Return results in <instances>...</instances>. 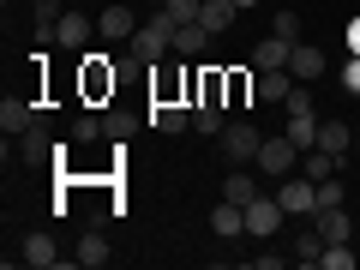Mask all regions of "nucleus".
<instances>
[{
	"label": "nucleus",
	"instance_id": "obj_1",
	"mask_svg": "<svg viewBox=\"0 0 360 270\" xmlns=\"http://www.w3.org/2000/svg\"><path fill=\"white\" fill-rule=\"evenodd\" d=\"M174 30H180V25L162 13V6H156V13H150V25H139V30H132V42H127V49H132V60L156 66L168 49H174Z\"/></svg>",
	"mask_w": 360,
	"mask_h": 270
},
{
	"label": "nucleus",
	"instance_id": "obj_2",
	"mask_svg": "<svg viewBox=\"0 0 360 270\" xmlns=\"http://www.w3.org/2000/svg\"><path fill=\"white\" fill-rule=\"evenodd\" d=\"M258 174H270V180H283V174H295V168H300V144L295 139H288V132H276V139H264V144H258Z\"/></svg>",
	"mask_w": 360,
	"mask_h": 270
},
{
	"label": "nucleus",
	"instance_id": "obj_3",
	"mask_svg": "<svg viewBox=\"0 0 360 270\" xmlns=\"http://www.w3.org/2000/svg\"><path fill=\"white\" fill-rule=\"evenodd\" d=\"M258 144H264V132H258L252 120H229V127H222V156H229L234 168H252Z\"/></svg>",
	"mask_w": 360,
	"mask_h": 270
},
{
	"label": "nucleus",
	"instance_id": "obj_4",
	"mask_svg": "<svg viewBox=\"0 0 360 270\" xmlns=\"http://www.w3.org/2000/svg\"><path fill=\"white\" fill-rule=\"evenodd\" d=\"M276 205H283L288 217H312V210H319V180H307L300 168L283 174V180H276Z\"/></svg>",
	"mask_w": 360,
	"mask_h": 270
},
{
	"label": "nucleus",
	"instance_id": "obj_5",
	"mask_svg": "<svg viewBox=\"0 0 360 270\" xmlns=\"http://www.w3.org/2000/svg\"><path fill=\"white\" fill-rule=\"evenodd\" d=\"M283 217H288V210L276 205V193H270V198L258 193L252 205H246V234H252V240H270V234L283 229Z\"/></svg>",
	"mask_w": 360,
	"mask_h": 270
},
{
	"label": "nucleus",
	"instance_id": "obj_6",
	"mask_svg": "<svg viewBox=\"0 0 360 270\" xmlns=\"http://www.w3.org/2000/svg\"><path fill=\"white\" fill-rule=\"evenodd\" d=\"M144 127H156V132H186V127H193V103H180V96H156L150 115H144Z\"/></svg>",
	"mask_w": 360,
	"mask_h": 270
},
{
	"label": "nucleus",
	"instance_id": "obj_7",
	"mask_svg": "<svg viewBox=\"0 0 360 270\" xmlns=\"http://www.w3.org/2000/svg\"><path fill=\"white\" fill-rule=\"evenodd\" d=\"M37 120H42V108L30 103V96H6V103H0V132H6V139H25Z\"/></svg>",
	"mask_w": 360,
	"mask_h": 270
},
{
	"label": "nucleus",
	"instance_id": "obj_8",
	"mask_svg": "<svg viewBox=\"0 0 360 270\" xmlns=\"http://www.w3.org/2000/svg\"><path fill=\"white\" fill-rule=\"evenodd\" d=\"M18 258H25V264H37V270H54V264H60V240H54L49 229H37V234H25Z\"/></svg>",
	"mask_w": 360,
	"mask_h": 270
},
{
	"label": "nucleus",
	"instance_id": "obj_9",
	"mask_svg": "<svg viewBox=\"0 0 360 270\" xmlns=\"http://www.w3.org/2000/svg\"><path fill=\"white\" fill-rule=\"evenodd\" d=\"M324 66H330V60H324V49H319V42H295V54H288V72H295L300 84H312V78H319Z\"/></svg>",
	"mask_w": 360,
	"mask_h": 270
},
{
	"label": "nucleus",
	"instance_id": "obj_10",
	"mask_svg": "<svg viewBox=\"0 0 360 270\" xmlns=\"http://www.w3.org/2000/svg\"><path fill=\"white\" fill-rule=\"evenodd\" d=\"M210 234H217V240H234V234H246V205L222 198V205L210 210Z\"/></svg>",
	"mask_w": 360,
	"mask_h": 270
},
{
	"label": "nucleus",
	"instance_id": "obj_11",
	"mask_svg": "<svg viewBox=\"0 0 360 270\" xmlns=\"http://www.w3.org/2000/svg\"><path fill=\"white\" fill-rule=\"evenodd\" d=\"M210 37H217V30H205V18H193V25H180V30H174V54L198 60V54H210Z\"/></svg>",
	"mask_w": 360,
	"mask_h": 270
},
{
	"label": "nucleus",
	"instance_id": "obj_12",
	"mask_svg": "<svg viewBox=\"0 0 360 270\" xmlns=\"http://www.w3.org/2000/svg\"><path fill=\"white\" fill-rule=\"evenodd\" d=\"M132 30H139L132 6H108V13L96 18V37H108V42H132Z\"/></svg>",
	"mask_w": 360,
	"mask_h": 270
},
{
	"label": "nucleus",
	"instance_id": "obj_13",
	"mask_svg": "<svg viewBox=\"0 0 360 270\" xmlns=\"http://www.w3.org/2000/svg\"><path fill=\"white\" fill-rule=\"evenodd\" d=\"M312 229H319L324 240H348V234H354V222H348V205H324V210H312Z\"/></svg>",
	"mask_w": 360,
	"mask_h": 270
},
{
	"label": "nucleus",
	"instance_id": "obj_14",
	"mask_svg": "<svg viewBox=\"0 0 360 270\" xmlns=\"http://www.w3.org/2000/svg\"><path fill=\"white\" fill-rule=\"evenodd\" d=\"M90 37H96V25H90L84 13H60V25H54V42H60V49H84Z\"/></svg>",
	"mask_w": 360,
	"mask_h": 270
},
{
	"label": "nucleus",
	"instance_id": "obj_15",
	"mask_svg": "<svg viewBox=\"0 0 360 270\" xmlns=\"http://www.w3.org/2000/svg\"><path fill=\"white\" fill-rule=\"evenodd\" d=\"M300 84V78L295 72H288V66H270V72H258V96H264V103H288V90H295Z\"/></svg>",
	"mask_w": 360,
	"mask_h": 270
},
{
	"label": "nucleus",
	"instance_id": "obj_16",
	"mask_svg": "<svg viewBox=\"0 0 360 270\" xmlns=\"http://www.w3.org/2000/svg\"><path fill=\"white\" fill-rule=\"evenodd\" d=\"M193 127L205 132V139H222L229 120H222V103H217V96H198V103H193Z\"/></svg>",
	"mask_w": 360,
	"mask_h": 270
},
{
	"label": "nucleus",
	"instance_id": "obj_17",
	"mask_svg": "<svg viewBox=\"0 0 360 270\" xmlns=\"http://www.w3.org/2000/svg\"><path fill=\"white\" fill-rule=\"evenodd\" d=\"M222 198H234V205H252V198H258V174H252V168H229V180H222Z\"/></svg>",
	"mask_w": 360,
	"mask_h": 270
},
{
	"label": "nucleus",
	"instance_id": "obj_18",
	"mask_svg": "<svg viewBox=\"0 0 360 270\" xmlns=\"http://www.w3.org/2000/svg\"><path fill=\"white\" fill-rule=\"evenodd\" d=\"M288 54H295V42H283V37H264L252 49V66L258 72H270V66H288Z\"/></svg>",
	"mask_w": 360,
	"mask_h": 270
},
{
	"label": "nucleus",
	"instance_id": "obj_19",
	"mask_svg": "<svg viewBox=\"0 0 360 270\" xmlns=\"http://www.w3.org/2000/svg\"><path fill=\"white\" fill-rule=\"evenodd\" d=\"M336 168H342V156L319 150V144H312V150H300V174H307V180H330Z\"/></svg>",
	"mask_w": 360,
	"mask_h": 270
},
{
	"label": "nucleus",
	"instance_id": "obj_20",
	"mask_svg": "<svg viewBox=\"0 0 360 270\" xmlns=\"http://www.w3.org/2000/svg\"><path fill=\"white\" fill-rule=\"evenodd\" d=\"M72 258H78L84 270H103V264H108V234H96V229H90L84 240H78V252H72Z\"/></svg>",
	"mask_w": 360,
	"mask_h": 270
},
{
	"label": "nucleus",
	"instance_id": "obj_21",
	"mask_svg": "<svg viewBox=\"0 0 360 270\" xmlns=\"http://www.w3.org/2000/svg\"><path fill=\"white\" fill-rule=\"evenodd\" d=\"M324 246H330V240H324V234L307 222V229H300V240H295V258H288V264H319V258H324Z\"/></svg>",
	"mask_w": 360,
	"mask_h": 270
},
{
	"label": "nucleus",
	"instance_id": "obj_22",
	"mask_svg": "<svg viewBox=\"0 0 360 270\" xmlns=\"http://www.w3.org/2000/svg\"><path fill=\"white\" fill-rule=\"evenodd\" d=\"M198 18H205V30H217V37H222V30L240 18V6H234V0H205V13H198Z\"/></svg>",
	"mask_w": 360,
	"mask_h": 270
},
{
	"label": "nucleus",
	"instance_id": "obj_23",
	"mask_svg": "<svg viewBox=\"0 0 360 270\" xmlns=\"http://www.w3.org/2000/svg\"><path fill=\"white\" fill-rule=\"evenodd\" d=\"M60 13H66L60 0H37V6H30V18H37V37H42V42H54V25H60Z\"/></svg>",
	"mask_w": 360,
	"mask_h": 270
},
{
	"label": "nucleus",
	"instance_id": "obj_24",
	"mask_svg": "<svg viewBox=\"0 0 360 270\" xmlns=\"http://www.w3.org/2000/svg\"><path fill=\"white\" fill-rule=\"evenodd\" d=\"M18 156H25V162H42V156H54V144H49V132H42V120L25 132V139H18Z\"/></svg>",
	"mask_w": 360,
	"mask_h": 270
},
{
	"label": "nucleus",
	"instance_id": "obj_25",
	"mask_svg": "<svg viewBox=\"0 0 360 270\" xmlns=\"http://www.w3.org/2000/svg\"><path fill=\"white\" fill-rule=\"evenodd\" d=\"M348 144H354V139H348V127H342V120H319V150H330V156H342Z\"/></svg>",
	"mask_w": 360,
	"mask_h": 270
},
{
	"label": "nucleus",
	"instance_id": "obj_26",
	"mask_svg": "<svg viewBox=\"0 0 360 270\" xmlns=\"http://www.w3.org/2000/svg\"><path fill=\"white\" fill-rule=\"evenodd\" d=\"M162 13L174 18V25H193V18L205 13V0H162Z\"/></svg>",
	"mask_w": 360,
	"mask_h": 270
},
{
	"label": "nucleus",
	"instance_id": "obj_27",
	"mask_svg": "<svg viewBox=\"0 0 360 270\" xmlns=\"http://www.w3.org/2000/svg\"><path fill=\"white\" fill-rule=\"evenodd\" d=\"M319 264H324V270H354V252H348V240H330Z\"/></svg>",
	"mask_w": 360,
	"mask_h": 270
},
{
	"label": "nucleus",
	"instance_id": "obj_28",
	"mask_svg": "<svg viewBox=\"0 0 360 270\" xmlns=\"http://www.w3.org/2000/svg\"><path fill=\"white\" fill-rule=\"evenodd\" d=\"M270 37H283V42H300V18H295V13H276V18H270Z\"/></svg>",
	"mask_w": 360,
	"mask_h": 270
},
{
	"label": "nucleus",
	"instance_id": "obj_29",
	"mask_svg": "<svg viewBox=\"0 0 360 270\" xmlns=\"http://www.w3.org/2000/svg\"><path fill=\"white\" fill-rule=\"evenodd\" d=\"M103 132H108V139H132V132H139V120H132V115H108Z\"/></svg>",
	"mask_w": 360,
	"mask_h": 270
},
{
	"label": "nucleus",
	"instance_id": "obj_30",
	"mask_svg": "<svg viewBox=\"0 0 360 270\" xmlns=\"http://www.w3.org/2000/svg\"><path fill=\"white\" fill-rule=\"evenodd\" d=\"M72 139H84V144L103 139V120H96V115H78V120H72Z\"/></svg>",
	"mask_w": 360,
	"mask_h": 270
},
{
	"label": "nucleus",
	"instance_id": "obj_31",
	"mask_svg": "<svg viewBox=\"0 0 360 270\" xmlns=\"http://www.w3.org/2000/svg\"><path fill=\"white\" fill-rule=\"evenodd\" d=\"M342 198H348V193H342V180H336V174L319 180V210H324V205H342Z\"/></svg>",
	"mask_w": 360,
	"mask_h": 270
},
{
	"label": "nucleus",
	"instance_id": "obj_32",
	"mask_svg": "<svg viewBox=\"0 0 360 270\" xmlns=\"http://www.w3.org/2000/svg\"><path fill=\"white\" fill-rule=\"evenodd\" d=\"M342 90H348V96H360V54H348V66H342Z\"/></svg>",
	"mask_w": 360,
	"mask_h": 270
},
{
	"label": "nucleus",
	"instance_id": "obj_33",
	"mask_svg": "<svg viewBox=\"0 0 360 270\" xmlns=\"http://www.w3.org/2000/svg\"><path fill=\"white\" fill-rule=\"evenodd\" d=\"M348 54H360V13L348 18Z\"/></svg>",
	"mask_w": 360,
	"mask_h": 270
},
{
	"label": "nucleus",
	"instance_id": "obj_34",
	"mask_svg": "<svg viewBox=\"0 0 360 270\" xmlns=\"http://www.w3.org/2000/svg\"><path fill=\"white\" fill-rule=\"evenodd\" d=\"M234 6H240V13H252V6H258V0H234Z\"/></svg>",
	"mask_w": 360,
	"mask_h": 270
},
{
	"label": "nucleus",
	"instance_id": "obj_35",
	"mask_svg": "<svg viewBox=\"0 0 360 270\" xmlns=\"http://www.w3.org/2000/svg\"><path fill=\"white\" fill-rule=\"evenodd\" d=\"M354 150H360V132H354Z\"/></svg>",
	"mask_w": 360,
	"mask_h": 270
},
{
	"label": "nucleus",
	"instance_id": "obj_36",
	"mask_svg": "<svg viewBox=\"0 0 360 270\" xmlns=\"http://www.w3.org/2000/svg\"><path fill=\"white\" fill-rule=\"evenodd\" d=\"M150 6H162V0H150Z\"/></svg>",
	"mask_w": 360,
	"mask_h": 270
}]
</instances>
